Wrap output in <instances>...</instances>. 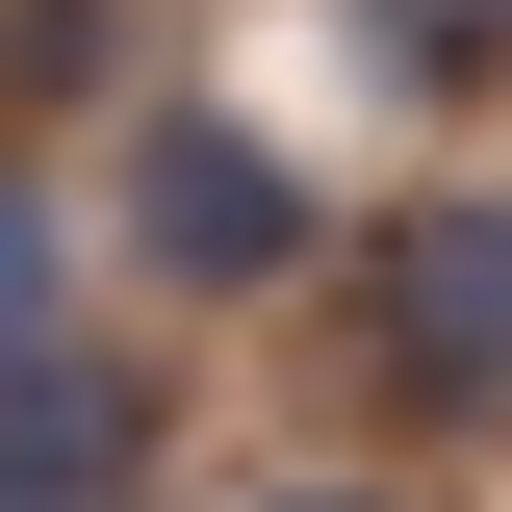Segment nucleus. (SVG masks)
Here are the masks:
<instances>
[{"label": "nucleus", "mask_w": 512, "mask_h": 512, "mask_svg": "<svg viewBox=\"0 0 512 512\" xmlns=\"http://www.w3.org/2000/svg\"><path fill=\"white\" fill-rule=\"evenodd\" d=\"M128 256H154L180 308H256V282L333 256V205H308V154H282L256 103H154L128 128Z\"/></svg>", "instance_id": "1"}, {"label": "nucleus", "mask_w": 512, "mask_h": 512, "mask_svg": "<svg viewBox=\"0 0 512 512\" xmlns=\"http://www.w3.org/2000/svg\"><path fill=\"white\" fill-rule=\"evenodd\" d=\"M359 333L410 410H512V180H410L359 231Z\"/></svg>", "instance_id": "2"}, {"label": "nucleus", "mask_w": 512, "mask_h": 512, "mask_svg": "<svg viewBox=\"0 0 512 512\" xmlns=\"http://www.w3.org/2000/svg\"><path fill=\"white\" fill-rule=\"evenodd\" d=\"M154 487V359L52 333V359H0V512H128Z\"/></svg>", "instance_id": "3"}, {"label": "nucleus", "mask_w": 512, "mask_h": 512, "mask_svg": "<svg viewBox=\"0 0 512 512\" xmlns=\"http://www.w3.org/2000/svg\"><path fill=\"white\" fill-rule=\"evenodd\" d=\"M333 26L384 52V103H487L512 77V0H333Z\"/></svg>", "instance_id": "4"}, {"label": "nucleus", "mask_w": 512, "mask_h": 512, "mask_svg": "<svg viewBox=\"0 0 512 512\" xmlns=\"http://www.w3.org/2000/svg\"><path fill=\"white\" fill-rule=\"evenodd\" d=\"M77 333V205H52V154H0V359H52Z\"/></svg>", "instance_id": "5"}, {"label": "nucleus", "mask_w": 512, "mask_h": 512, "mask_svg": "<svg viewBox=\"0 0 512 512\" xmlns=\"http://www.w3.org/2000/svg\"><path fill=\"white\" fill-rule=\"evenodd\" d=\"M256 512H410V487H256Z\"/></svg>", "instance_id": "6"}]
</instances>
